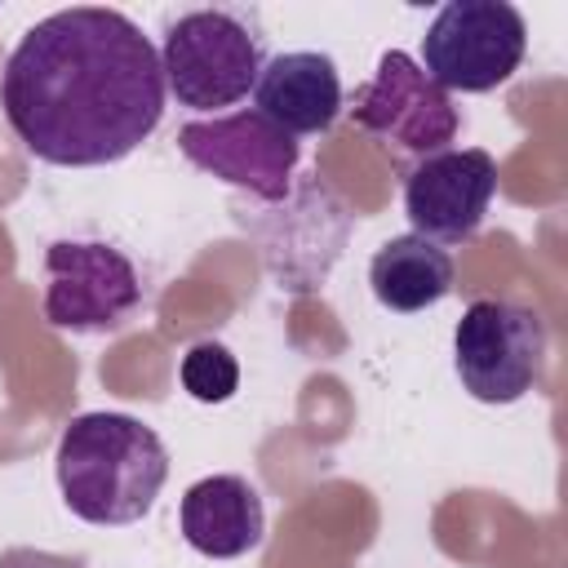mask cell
I'll use <instances>...</instances> for the list:
<instances>
[{
  "instance_id": "3",
  "label": "cell",
  "mask_w": 568,
  "mask_h": 568,
  "mask_svg": "<svg viewBox=\"0 0 568 568\" xmlns=\"http://www.w3.org/2000/svg\"><path fill=\"white\" fill-rule=\"evenodd\" d=\"M262 67V31L240 9H191L169 22L160 44L164 93L191 111H222L244 102Z\"/></svg>"
},
{
  "instance_id": "14",
  "label": "cell",
  "mask_w": 568,
  "mask_h": 568,
  "mask_svg": "<svg viewBox=\"0 0 568 568\" xmlns=\"http://www.w3.org/2000/svg\"><path fill=\"white\" fill-rule=\"evenodd\" d=\"M182 390L200 404H226L240 390V364L222 342H195L178 364Z\"/></svg>"
},
{
  "instance_id": "2",
  "label": "cell",
  "mask_w": 568,
  "mask_h": 568,
  "mask_svg": "<svg viewBox=\"0 0 568 568\" xmlns=\"http://www.w3.org/2000/svg\"><path fill=\"white\" fill-rule=\"evenodd\" d=\"M53 470L75 519L124 528L151 515L169 479V448L129 413H80L58 435Z\"/></svg>"
},
{
  "instance_id": "10",
  "label": "cell",
  "mask_w": 568,
  "mask_h": 568,
  "mask_svg": "<svg viewBox=\"0 0 568 568\" xmlns=\"http://www.w3.org/2000/svg\"><path fill=\"white\" fill-rule=\"evenodd\" d=\"M493 195H497V160L484 146H462V151L448 146L422 155L404 173V213L413 222V235L439 248L470 240L488 217Z\"/></svg>"
},
{
  "instance_id": "7",
  "label": "cell",
  "mask_w": 568,
  "mask_h": 568,
  "mask_svg": "<svg viewBox=\"0 0 568 568\" xmlns=\"http://www.w3.org/2000/svg\"><path fill=\"white\" fill-rule=\"evenodd\" d=\"M44 275V320L62 333H106L142 306L138 266L98 240H53Z\"/></svg>"
},
{
  "instance_id": "8",
  "label": "cell",
  "mask_w": 568,
  "mask_h": 568,
  "mask_svg": "<svg viewBox=\"0 0 568 568\" xmlns=\"http://www.w3.org/2000/svg\"><path fill=\"white\" fill-rule=\"evenodd\" d=\"M346 111L364 133H373L417 160L448 151V142L462 129L453 98L404 49H386L377 58L373 80L351 98Z\"/></svg>"
},
{
  "instance_id": "12",
  "label": "cell",
  "mask_w": 568,
  "mask_h": 568,
  "mask_svg": "<svg viewBox=\"0 0 568 568\" xmlns=\"http://www.w3.org/2000/svg\"><path fill=\"white\" fill-rule=\"evenodd\" d=\"M178 524L186 546L204 559H240L266 537L262 493L244 475H204L182 493Z\"/></svg>"
},
{
  "instance_id": "11",
  "label": "cell",
  "mask_w": 568,
  "mask_h": 568,
  "mask_svg": "<svg viewBox=\"0 0 568 568\" xmlns=\"http://www.w3.org/2000/svg\"><path fill=\"white\" fill-rule=\"evenodd\" d=\"M253 98L271 124H280L293 138H311L333 129V120L342 115V75L328 53L293 49V53H275L262 67Z\"/></svg>"
},
{
  "instance_id": "9",
  "label": "cell",
  "mask_w": 568,
  "mask_h": 568,
  "mask_svg": "<svg viewBox=\"0 0 568 568\" xmlns=\"http://www.w3.org/2000/svg\"><path fill=\"white\" fill-rule=\"evenodd\" d=\"M253 235L280 288L315 293L346 248L351 213L324 182H302L262 222H253Z\"/></svg>"
},
{
  "instance_id": "4",
  "label": "cell",
  "mask_w": 568,
  "mask_h": 568,
  "mask_svg": "<svg viewBox=\"0 0 568 568\" xmlns=\"http://www.w3.org/2000/svg\"><path fill=\"white\" fill-rule=\"evenodd\" d=\"M546 364V324L532 306L506 297H479L453 328V368L462 390L479 404L524 399Z\"/></svg>"
},
{
  "instance_id": "5",
  "label": "cell",
  "mask_w": 568,
  "mask_h": 568,
  "mask_svg": "<svg viewBox=\"0 0 568 568\" xmlns=\"http://www.w3.org/2000/svg\"><path fill=\"white\" fill-rule=\"evenodd\" d=\"M528 49L524 13L506 0H448L422 36V71L448 93H488L506 84Z\"/></svg>"
},
{
  "instance_id": "6",
  "label": "cell",
  "mask_w": 568,
  "mask_h": 568,
  "mask_svg": "<svg viewBox=\"0 0 568 568\" xmlns=\"http://www.w3.org/2000/svg\"><path fill=\"white\" fill-rule=\"evenodd\" d=\"M178 151L209 178H222L262 204H280L293 191V169L302 160V146L293 133L271 124L257 106L191 120L178 129Z\"/></svg>"
},
{
  "instance_id": "1",
  "label": "cell",
  "mask_w": 568,
  "mask_h": 568,
  "mask_svg": "<svg viewBox=\"0 0 568 568\" xmlns=\"http://www.w3.org/2000/svg\"><path fill=\"white\" fill-rule=\"evenodd\" d=\"M160 49L120 9L75 4L40 18L0 71V111L44 164L102 169L133 155L164 115Z\"/></svg>"
},
{
  "instance_id": "13",
  "label": "cell",
  "mask_w": 568,
  "mask_h": 568,
  "mask_svg": "<svg viewBox=\"0 0 568 568\" xmlns=\"http://www.w3.org/2000/svg\"><path fill=\"white\" fill-rule=\"evenodd\" d=\"M368 288L386 311L417 315L453 293V257L422 235H395L373 253Z\"/></svg>"
}]
</instances>
